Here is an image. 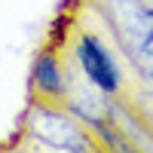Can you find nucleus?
Instances as JSON below:
<instances>
[{"label":"nucleus","mask_w":153,"mask_h":153,"mask_svg":"<svg viewBox=\"0 0 153 153\" xmlns=\"http://www.w3.org/2000/svg\"><path fill=\"white\" fill-rule=\"evenodd\" d=\"M22 126H25V135L37 138L40 147H46V150H61V153H92V150H101L98 138L76 117H71L61 104L31 101L28 113L22 117Z\"/></svg>","instance_id":"nucleus-1"},{"label":"nucleus","mask_w":153,"mask_h":153,"mask_svg":"<svg viewBox=\"0 0 153 153\" xmlns=\"http://www.w3.org/2000/svg\"><path fill=\"white\" fill-rule=\"evenodd\" d=\"M74 61L83 71V80L95 89V92L107 98L129 95L126 92V71L120 52L107 43L104 34H98L92 28H76L74 37Z\"/></svg>","instance_id":"nucleus-2"},{"label":"nucleus","mask_w":153,"mask_h":153,"mask_svg":"<svg viewBox=\"0 0 153 153\" xmlns=\"http://www.w3.org/2000/svg\"><path fill=\"white\" fill-rule=\"evenodd\" d=\"M71 86V74L61 61L55 46H43L34 55L31 65V101H46V104H65Z\"/></svg>","instance_id":"nucleus-3"},{"label":"nucleus","mask_w":153,"mask_h":153,"mask_svg":"<svg viewBox=\"0 0 153 153\" xmlns=\"http://www.w3.org/2000/svg\"><path fill=\"white\" fill-rule=\"evenodd\" d=\"M132 104L138 107V113L147 120V126L153 129V92L150 89H141L138 95H132Z\"/></svg>","instance_id":"nucleus-4"}]
</instances>
